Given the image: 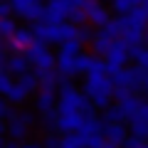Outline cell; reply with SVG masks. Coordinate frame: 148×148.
<instances>
[{"label": "cell", "mask_w": 148, "mask_h": 148, "mask_svg": "<svg viewBox=\"0 0 148 148\" xmlns=\"http://www.w3.org/2000/svg\"><path fill=\"white\" fill-rule=\"evenodd\" d=\"M86 15H89V25H96L101 30L104 25H109L111 22V15L109 10H106L104 5H99V0H91V3H86Z\"/></svg>", "instance_id": "13"}, {"label": "cell", "mask_w": 148, "mask_h": 148, "mask_svg": "<svg viewBox=\"0 0 148 148\" xmlns=\"http://www.w3.org/2000/svg\"><path fill=\"white\" fill-rule=\"evenodd\" d=\"M104 136L109 143H116V146L123 148V143H126L128 133H126V126H123V121H116V123H111V121H104Z\"/></svg>", "instance_id": "14"}, {"label": "cell", "mask_w": 148, "mask_h": 148, "mask_svg": "<svg viewBox=\"0 0 148 148\" xmlns=\"http://www.w3.org/2000/svg\"><path fill=\"white\" fill-rule=\"evenodd\" d=\"M59 52H67V54H82V42H79V40H67V42L59 45Z\"/></svg>", "instance_id": "21"}, {"label": "cell", "mask_w": 148, "mask_h": 148, "mask_svg": "<svg viewBox=\"0 0 148 148\" xmlns=\"http://www.w3.org/2000/svg\"><path fill=\"white\" fill-rule=\"evenodd\" d=\"M94 30L91 27H79V42H89V40H94Z\"/></svg>", "instance_id": "27"}, {"label": "cell", "mask_w": 148, "mask_h": 148, "mask_svg": "<svg viewBox=\"0 0 148 148\" xmlns=\"http://www.w3.org/2000/svg\"><path fill=\"white\" fill-rule=\"evenodd\" d=\"M119 104L123 106V111H126V116H131V114H136V111L141 109L143 99H138V94H131V96H126V99H121Z\"/></svg>", "instance_id": "17"}, {"label": "cell", "mask_w": 148, "mask_h": 148, "mask_svg": "<svg viewBox=\"0 0 148 148\" xmlns=\"http://www.w3.org/2000/svg\"><path fill=\"white\" fill-rule=\"evenodd\" d=\"M12 84H15V77H12L10 72H3V74H0V91H3V96L10 94Z\"/></svg>", "instance_id": "22"}, {"label": "cell", "mask_w": 148, "mask_h": 148, "mask_svg": "<svg viewBox=\"0 0 148 148\" xmlns=\"http://www.w3.org/2000/svg\"><path fill=\"white\" fill-rule=\"evenodd\" d=\"M32 126H35V114L32 111H17L15 116L8 121V136L12 141H25Z\"/></svg>", "instance_id": "5"}, {"label": "cell", "mask_w": 148, "mask_h": 148, "mask_svg": "<svg viewBox=\"0 0 148 148\" xmlns=\"http://www.w3.org/2000/svg\"><path fill=\"white\" fill-rule=\"evenodd\" d=\"M15 8V15L27 22H45L47 15V5H42V0H10Z\"/></svg>", "instance_id": "4"}, {"label": "cell", "mask_w": 148, "mask_h": 148, "mask_svg": "<svg viewBox=\"0 0 148 148\" xmlns=\"http://www.w3.org/2000/svg\"><path fill=\"white\" fill-rule=\"evenodd\" d=\"M0 67H3V72H10L12 77H22V74L30 72V59L25 57V54H10L3 49V54H0Z\"/></svg>", "instance_id": "10"}, {"label": "cell", "mask_w": 148, "mask_h": 148, "mask_svg": "<svg viewBox=\"0 0 148 148\" xmlns=\"http://www.w3.org/2000/svg\"><path fill=\"white\" fill-rule=\"evenodd\" d=\"M101 121L116 123V121H128V116H126V111H123L121 104H111L109 109H104V116H101Z\"/></svg>", "instance_id": "16"}, {"label": "cell", "mask_w": 148, "mask_h": 148, "mask_svg": "<svg viewBox=\"0 0 148 148\" xmlns=\"http://www.w3.org/2000/svg\"><path fill=\"white\" fill-rule=\"evenodd\" d=\"M123 148H146V138H138V136H128L126 143H123Z\"/></svg>", "instance_id": "26"}, {"label": "cell", "mask_w": 148, "mask_h": 148, "mask_svg": "<svg viewBox=\"0 0 148 148\" xmlns=\"http://www.w3.org/2000/svg\"><path fill=\"white\" fill-rule=\"evenodd\" d=\"M57 101H59L57 84H40V91L35 94V111H40V114L54 111L57 109Z\"/></svg>", "instance_id": "8"}, {"label": "cell", "mask_w": 148, "mask_h": 148, "mask_svg": "<svg viewBox=\"0 0 148 148\" xmlns=\"http://www.w3.org/2000/svg\"><path fill=\"white\" fill-rule=\"evenodd\" d=\"M146 45H148V32H146Z\"/></svg>", "instance_id": "32"}, {"label": "cell", "mask_w": 148, "mask_h": 148, "mask_svg": "<svg viewBox=\"0 0 148 148\" xmlns=\"http://www.w3.org/2000/svg\"><path fill=\"white\" fill-rule=\"evenodd\" d=\"M104 148H121V146H116V143H109V141H106V146Z\"/></svg>", "instance_id": "29"}, {"label": "cell", "mask_w": 148, "mask_h": 148, "mask_svg": "<svg viewBox=\"0 0 148 148\" xmlns=\"http://www.w3.org/2000/svg\"><path fill=\"white\" fill-rule=\"evenodd\" d=\"M15 32H17V22L12 17H0V35H3V40L12 37Z\"/></svg>", "instance_id": "18"}, {"label": "cell", "mask_w": 148, "mask_h": 148, "mask_svg": "<svg viewBox=\"0 0 148 148\" xmlns=\"http://www.w3.org/2000/svg\"><path fill=\"white\" fill-rule=\"evenodd\" d=\"M99 32H101V35H106L109 40H121V22H119V20H111L109 25H104Z\"/></svg>", "instance_id": "19"}, {"label": "cell", "mask_w": 148, "mask_h": 148, "mask_svg": "<svg viewBox=\"0 0 148 148\" xmlns=\"http://www.w3.org/2000/svg\"><path fill=\"white\" fill-rule=\"evenodd\" d=\"M42 146L45 148H62V138H59L57 133H47L45 141H42Z\"/></svg>", "instance_id": "25"}, {"label": "cell", "mask_w": 148, "mask_h": 148, "mask_svg": "<svg viewBox=\"0 0 148 148\" xmlns=\"http://www.w3.org/2000/svg\"><path fill=\"white\" fill-rule=\"evenodd\" d=\"M17 111L12 109V101L10 99H5V101H0V119H3V121H10L12 116H15Z\"/></svg>", "instance_id": "24"}, {"label": "cell", "mask_w": 148, "mask_h": 148, "mask_svg": "<svg viewBox=\"0 0 148 148\" xmlns=\"http://www.w3.org/2000/svg\"><path fill=\"white\" fill-rule=\"evenodd\" d=\"M119 22H121V40L128 45V47H141V42H146V22H148V15L146 10L141 8H136V10L126 12V15L119 17Z\"/></svg>", "instance_id": "2"}, {"label": "cell", "mask_w": 148, "mask_h": 148, "mask_svg": "<svg viewBox=\"0 0 148 148\" xmlns=\"http://www.w3.org/2000/svg\"><path fill=\"white\" fill-rule=\"evenodd\" d=\"M84 94L91 99L96 109H109L114 96V79H111L109 69H106V59L96 57L89 72L84 74Z\"/></svg>", "instance_id": "1"}, {"label": "cell", "mask_w": 148, "mask_h": 148, "mask_svg": "<svg viewBox=\"0 0 148 148\" xmlns=\"http://www.w3.org/2000/svg\"><path fill=\"white\" fill-rule=\"evenodd\" d=\"M143 91L148 94V74H146V84H143Z\"/></svg>", "instance_id": "30"}, {"label": "cell", "mask_w": 148, "mask_h": 148, "mask_svg": "<svg viewBox=\"0 0 148 148\" xmlns=\"http://www.w3.org/2000/svg\"><path fill=\"white\" fill-rule=\"evenodd\" d=\"M35 40H37V37H35V32H32V27H30V30L17 27V32H15L12 37L3 40V49H5V52H10V54H25V49L30 47Z\"/></svg>", "instance_id": "6"}, {"label": "cell", "mask_w": 148, "mask_h": 148, "mask_svg": "<svg viewBox=\"0 0 148 148\" xmlns=\"http://www.w3.org/2000/svg\"><path fill=\"white\" fill-rule=\"evenodd\" d=\"M111 8L119 12V15H126V12H131V10H136L133 8V3L131 0H111Z\"/></svg>", "instance_id": "23"}, {"label": "cell", "mask_w": 148, "mask_h": 148, "mask_svg": "<svg viewBox=\"0 0 148 148\" xmlns=\"http://www.w3.org/2000/svg\"><path fill=\"white\" fill-rule=\"evenodd\" d=\"M131 57L136 59L138 67H143V69L148 72V47H133V49H131Z\"/></svg>", "instance_id": "20"}, {"label": "cell", "mask_w": 148, "mask_h": 148, "mask_svg": "<svg viewBox=\"0 0 148 148\" xmlns=\"http://www.w3.org/2000/svg\"><path fill=\"white\" fill-rule=\"evenodd\" d=\"M143 10H146V15H148V3H143Z\"/></svg>", "instance_id": "31"}, {"label": "cell", "mask_w": 148, "mask_h": 148, "mask_svg": "<svg viewBox=\"0 0 148 148\" xmlns=\"http://www.w3.org/2000/svg\"><path fill=\"white\" fill-rule=\"evenodd\" d=\"M114 42H116V40H109L106 35H101V32H99V35H96L94 40H91V49H94V54H96V57H106Z\"/></svg>", "instance_id": "15"}, {"label": "cell", "mask_w": 148, "mask_h": 148, "mask_svg": "<svg viewBox=\"0 0 148 148\" xmlns=\"http://www.w3.org/2000/svg\"><path fill=\"white\" fill-rule=\"evenodd\" d=\"M20 148H45V146H40V143H22Z\"/></svg>", "instance_id": "28"}, {"label": "cell", "mask_w": 148, "mask_h": 148, "mask_svg": "<svg viewBox=\"0 0 148 148\" xmlns=\"http://www.w3.org/2000/svg\"><path fill=\"white\" fill-rule=\"evenodd\" d=\"M128 128H131L133 136L146 138V141H148V101H143L141 109L128 116Z\"/></svg>", "instance_id": "11"}, {"label": "cell", "mask_w": 148, "mask_h": 148, "mask_svg": "<svg viewBox=\"0 0 148 148\" xmlns=\"http://www.w3.org/2000/svg\"><path fill=\"white\" fill-rule=\"evenodd\" d=\"M77 3L74 0H47V15L45 22H67L72 17Z\"/></svg>", "instance_id": "9"}, {"label": "cell", "mask_w": 148, "mask_h": 148, "mask_svg": "<svg viewBox=\"0 0 148 148\" xmlns=\"http://www.w3.org/2000/svg\"><path fill=\"white\" fill-rule=\"evenodd\" d=\"M40 84H42V82H40V77H37L35 72H27V74H22V77H15V84H12L10 94H8L5 99H10L12 104H25L32 94L40 91Z\"/></svg>", "instance_id": "3"}, {"label": "cell", "mask_w": 148, "mask_h": 148, "mask_svg": "<svg viewBox=\"0 0 148 148\" xmlns=\"http://www.w3.org/2000/svg\"><path fill=\"white\" fill-rule=\"evenodd\" d=\"M128 57H131V47H128L123 40H116V42L111 45L109 54H106V69H109V74H116L119 69H123V64L128 62Z\"/></svg>", "instance_id": "7"}, {"label": "cell", "mask_w": 148, "mask_h": 148, "mask_svg": "<svg viewBox=\"0 0 148 148\" xmlns=\"http://www.w3.org/2000/svg\"><path fill=\"white\" fill-rule=\"evenodd\" d=\"M57 72L64 79H72L74 74H79V54H67L59 52L57 54Z\"/></svg>", "instance_id": "12"}]
</instances>
